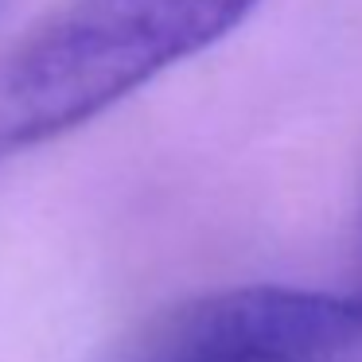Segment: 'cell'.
<instances>
[{
	"label": "cell",
	"mask_w": 362,
	"mask_h": 362,
	"mask_svg": "<svg viewBox=\"0 0 362 362\" xmlns=\"http://www.w3.org/2000/svg\"><path fill=\"white\" fill-rule=\"evenodd\" d=\"M265 0H59L0 55V164L226 40Z\"/></svg>",
	"instance_id": "1"
},
{
	"label": "cell",
	"mask_w": 362,
	"mask_h": 362,
	"mask_svg": "<svg viewBox=\"0 0 362 362\" xmlns=\"http://www.w3.org/2000/svg\"><path fill=\"white\" fill-rule=\"evenodd\" d=\"M117 362H362V296L250 284L164 312Z\"/></svg>",
	"instance_id": "2"
},
{
	"label": "cell",
	"mask_w": 362,
	"mask_h": 362,
	"mask_svg": "<svg viewBox=\"0 0 362 362\" xmlns=\"http://www.w3.org/2000/svg\"><path fill=\"white\" fill-rule=\"evenodd\" d=\"M358 242H362V226H358Z\"/></svg>",
	"instance_id": "3"
}]
</instances>
